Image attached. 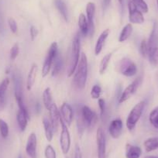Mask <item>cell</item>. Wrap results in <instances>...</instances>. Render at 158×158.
I'll use <instances>...</instances> for the list:
<instances>
[{
	"label": "cell",
	"mask_w": 158,
	"mask_h": 158,
	"mask_svg": "<svg viewBox=\"0 0 158 158\" xmlns=\"http://www.w3.org/2000/svg\"><path fill=\"white\" fill-rule=\"evenodd\" d=\"M132 2L142 13H146L148 12V6L144 0H132Z\"/></svg>",
	"instance_id": "obj_32"
},
{
	"label": "cell",
	"mask_w": 158,
	"mask_h": 158,
	"mask_svg": "<svg viewBox=\"0 0 158 158\" xmlns=\"http://www.w3.org/2000/svg\"><path fill=\"white\" fill-rule=\"evenodd\" d=\"M19 44L17 43L14 44L13 46L12 47V48L10 49V57L11 60H15L16 58L17 57V56L19 55Z\"/></svg>",
	"instance_id": "obj_35"
},
{
	"label": "cell",
	"mask_w": 158,
	"mask_h": 158,
	"mask_svg": "<svg viewBox=\"0 0 158 158\" xmlns=\"http://www.w3.org/2000/svg\"><path fill=\"white\" fill-rule=\"evenodd\" d=\"M17 158H23V157H22V156H21V155L19 154V156H18V157H17Z\"/></svg>",
	"instance_id": "obj_44"
},
{
	"label": "cell",
	"mask_w": 158,
	"mask_h": 158,
	"mask_svg": "<svg viewBox=\"0 0 158 158\" xmlns=\"http://www.w3.org/2000/svg\"><path fill=\"white\" fill-rule=\"evenodd\" d=\"M80 48H81V43H80V36L78 33L74 36V39L71 44V58H70V64L68 69V76L71 77L73 74H74L80 60Z\"/></svg>",
	"instance_id": "obj_3"
},
{
	"label": "cell",
	"mask_w": 158,
	"mask_h": 158,
	"mask_svg": "<svg viewBox=\"0 0 158 158\" xmlns=\"http://www.w3.org/2000/svg\"><path fill=\"white\" fill-rule=\"evenodd\" d=\"M118 71L126 77H133L137 72V67L133 60L125 57L118 62Z\"/></svg>",
	"instance_id": "obj_6"
},
{
	"label": "cell",
	"mask_w": 158,
	"mask_h": 158,
	"mask_svg": "<svg viewBox=\"0 0 158 158\" xmlns=\"http://www.w3.org/2000/svg\"><path fill=\"white\" fill-rule=\"evenodd\" d=\"M50 112V120L52 123L53 127H54V132L57 131V127H58L59 123H60V110H58L57 106L55 103H53L52 106H51L49 109Z\"/></svg>",
	"instance_id": "obj_16"
},
{
	"label": "cell",
	"mask_w": 158,
	"mask_h": 158,
	"mask_svg": "<svg viewBox=\"0 0 158 158\" xmlns=\"http://www.w3.org/2000/svg\"><path fill=\"white\" fill-rule=\"evenodd\" d=\"M139 51L140 54L143 57H147L148 55V46H147V42L145 40H142L139 45Z\"/></svg>",
	"instance_id": "obj_36"
},
{
	"label": "cell",
	"mask_w": 158,
	"mask_h": 158,
	"mask_svg": "<svg viewBox=\"0 0 158 158\" xmlns=\"http://www.w3.org/2000/svg\"><path fill=\"white\" fill-rule=\"evenodd\" d=\"M78 27L80 29V32L83 36H87L88 33H89V24H88L87 18L85 17L83 13L79 15L78 17Z\"/></svg>",
	"instance_id": "obj_24"
},
{
	"label": "cell",
	"mask_w": 158,
	"mask_h": 158,
	"mask_svg": "<svg viewBox=\"0 0 158 158\" xmlns=\"http://www.w3.org/2000/svg\"><path fill=\"white\" fill-rule=\"evenodd\" d=\"M37 65L36 64H33L31 66L30 71H29L28 76H27V89L28 91H30L34 85L35 81H36V73H37Z\"/></svg>",
	"instance_id": "obj_22"
},
{
	"label": "cell",
	"mask_w": 158,
	"mask_h": 158,
	"mask_svg": "<svg viewBox=\"0 0 158 158\" xmlns=\"http://www.w3.org/2000/svg\"><path fill=\"white\" fill-rule=\"evenodd\" d=\"M142 154V150L138 146L127 143L126 145V157L127 158H139Z\"/></svg>",
	"instance_id": "obj_19"
},
{
	"label": "cell",
	"mask_w": 158,
	"mask_h": 158,
	"mask_svg": "<svg viewBox=\"0 0 158 158\" xmlns=\"http://www.w3.org/2000/svg\"><path fill=\"white\" fill-rule=\"evenodd\" d=\"M74 158H82V154H81V151L80 147L78 145H76L75 147V151H74Z\"/></svg>",
	"instance_id": "obj_40"
},
{
	"label": "cell",
	"mask_w": 158,
	"mask_h": 158,
	"mask_svg": "<svg viewBox=\"0 0 158 158\" xmlns=\"http://www.w3.org/2000/svg\"><path fill=\"white\" fill-rule=\"evenodd\" d=\"M16 120H17L18 126H19L20 130L23 132L27 129L28 120H30V115H27L25 112L19 109L17 114H16Z\"/></svg>",
	"instance_id": "obj_21"
},
{
	"label": "cell",
	"mask_w": 158,
	"mask_h": 158,
	"mask_svg": "<svg viewBox=\"0 0 158 158\" xmlns=\"http://www.w3.org/2000/svg\"><path fill=\"white\" fill-rule=\"evenodd\" d=\"M147 46H148V55L158 51V27L156 23H154L152 29L150 37L147 41Z\"/></svg>",
	"instance_id": "obj_11"
},
{
	"label": "cell",
	"mask_w": 158,
	"mask_h": 158,
	"mask_svg": "<svg viewBox=\"0 0 158 158\" xmlns=\"http://www.w3.org/2000/svg\"><path fill=\"white\" fill-rule=\"evenodd\" d=\"M149 120L154 128L158 129V106L151 111L149 116Z\"/></svg>",
	"instance_id": "obj_30"
},
{
	"label": "cell",
	"mask_w": 158,
	"mask_h": 158,
	"mask_svg": "<svg viewBox=\"0 0 158 158\" xmlns=\"http://www.w3.org/2000/svg\"><path fill=\"white\" fill-rule=\"evenodd\" d=\"M110 2H111V0H103L102 1V6L104 10H107L109 8V5H110Z\"/></svg>",
	"instance_id": "obj_41"
},
{
	"label": "cell",
	"mask_w": 158,
	"mask_h": 158,
	"mask_svg": "<svg viewBox=\"0 0 158 158\" xmlns=\"http://www.w3.org/2000/svg\"><path fill=\"white\" fill-rule=\"evenodd\" d=\"M10 85V79H3L0 83V112L4 110L6 106V93Z\"/></svg>",
	"instance_id": "obj_17"
},
{
	"label": "cell",
	"mask_w": 158,
	"mask_h": 158,
	"mask_svg": "<svg viewBox=\"0 0 158 158\" xmlns=\"http://www.w3.org/2000/svg\"><path fill=\"white\" fill-rule=\"evenodd\" d=\"M88 77V58L85 54L81 53L78 64L74 72L73 84L79 90H82L86 84Z\"/></svg>",
	"instance_id": "obj_2"
},
{
	"label": "cell",
	"mask_w": 158,
	"mask_h": 158,
	"mask_svg": "<svg viewBox=\"0 0 158 158\" xmlns=\"http://www.w3.org/2000/svg\"><path fill=\"white\" fill-rule=\"evenodd\" d=\"M45 158H57V154L54 147L51 145H48L44 150Z\"/></svg>",
	"instance_id": "obj_33"
},
{
	"label": "cell",
	"mask_w": 158,
	"mask_h": 158,
	"mask_svg": "<svg viewBox=\"0 0 158 158\" xmlns=\"http://www.w3.org/2000/svg\"><path fill=\"white\" fill-rule=\"evenodd\" d=\"M30 38H31L32 41H34L36 37L38 35V30L36 28V27L34 26H31L30 28Z\"/></svg>",
	"instance_id": "obj_39"
},
{
	"label": "cell",
	"mask_w": 158,
	"mask_h": 158,
	"mask_svg": "<svg viewBox=\"0 0 158 158\" xmlns=\"http://www.w3.org/2000/svg\"><path fill=\"white\" fill-rule=\"evenodd\" d=\"M133 33V26L131 23H128L123 28L119 36H118V41L124 42L129 39Z\"/></svg>",
	"instance_id": "obj_25"
},
{
	"label": "cell",
	"mask_w": 158,
	"mask_h": 158,
	"mask_svg": "<svg viewBox=\"0 0 158 158\" xmlns=\"http://www.w3.org/2000/svg\"><path fill=\"white\" fill-rule=\"evenodd\" d=\"M97 122V115L89 106H83L77 112V124L80 134H82L85 128H92Z\"/></svg>",
	"instance_id": "obj_1"
},
{
	"label": "cell",
	"mask_w": 158,
	"mask_h": 158,
	"mask_svg": "<svg viewBox=\"0 0 158 158\" xmlns=\"http://www.w3.org/2000/svg\"><path fill=\"white\" fill-rule=\"evenodd\" d=\"M86 13H87V20L89 24V33L93 35L95 32V5L94 2H89L86 6Z\"/></svg>",
	"instance_id": "obj_14"
},
{
	"label": "cell",
	"mask_w": 158,
	"mask_h": 158,
	"mask_svg": "<svg viewBox=\"0 0 158 158\" xmlns=\"http://www.w3.org/2000/svg\"><path fill=\"white\" fill-rule=\"evenodd\" d=\"M145 102L141 101L138 102L130 111L127 118V127L130 131H133L136 127L138 121L141 118L143 112L145 108Z\"/></svg>",
	"instance_id": "obj_4"
},
{
	"label": "cell",
	"mask_w": 158,
	"mask_h": 158,
	"mask_svg": "<svg viewBox=\"0 0 158 158\" xmlns=\"http://www.w3.org/2000/svg\"><path fill=\"white\" fill-rule=\"evenodd\" d=\"M97 151L98 158H106V139L104 130L102 127L97 130L96 133Z\"/></svg>",
	"instance_id": "obj_9"
},
{
	"label": "cell",
	"mask_w": 158,
	"mask_h": 158,
	"mask_svg": "<svg viewBox=\"0 0 158 158\" xmlns=\"http://www.w3.org/2000/svg\"><path fill=\"white\" fill-rule=\"evenodd\" d=\"M145 158H158V157L156 156H146Z\"/></svg>",
	"instance_id": "obj_43"
},
{
	"label": "cell",
	"mask_w": 158,
	"mask_h": 158,
	"mask_svg": "<svg viewBox=\"0 0 158 158\" xmlns=\"http://www.w3.org/2000/svg\"><path fill=\"white\" fill-rule=\"evenodd\" d=\"M43 125L44 128L45 136H46L47 140L51 142L54 137V127H53L52 123H51L50 118H48L47 116H44L43 118Z\"/></svg>",
	"instance_id": "obj_20"
},
{
	"label": "cell",
	"mask_w": 158,
	"mask_h": 158,
	"mask_svg": "<svg viewBox=\"0 0 158 158\" xmlns=\"http://www.w3.org/2000/svg\"><path fill=\"white\" fill-rule=\"evenodd\" d=\"M141 81H142V77H138L136 80H134V81L131 83V84L129 85L124 89V91L122 92L121 95L119 96V98H118V104H121V103L127 101L129 98H131V97L134 95L135 92H136L138 88H139Z\"/></svg>",
	"instance_id": "obj_8"
},
{
	"label": "cell",
	"mask_w": 158,
	"mask_h": 158,
	"mask_svg": "<svg viewBox=\"0 0 158 158\" xmlns=\"http://www.w3.org/2000/svg\"><path fill=\"white\" fill-rule=\"evenodd\" d=\"M63 67V60L62 57L60 54H57L55 60H54V64H53V70H52V76H57L60 74V71Z\"/></svg>",
	"instance_id": "obj_26"
},
{
	"label": "cell",
	"mask_w": 158,
	"mask_h": 158,
	"mask_svg": "<svg viewBox=\"0 0 158 158\" xmlns=\"http://www.w3.org/2000/svg\"><path fill=\"white\" fill-rule=\"evenodd\" d=\"M58 46L56 42L51 44L50 46L49 51L48 52L46 58H45L44 62L43 68H42V77H45L48 74V73L51 71L52 65L54 64V60L58 54Z\"/></svg>",
	"instance_id": "obj_5"
},
{
	"label": "cell",
	"mask_w": 158,
	"mask_h": 158,
	"mask_svg": "<svg viewBox=\"0 0 158 158\" xmlns=\"http://www.w3.org/2000/svg\"><path fill=\"white\" fill-rule=\"evenodd\" d=\"M102 93V88L98 85H95L91 90V96L94 99L100 98V95Z\"/></svg>",
	"instance_id": "obj_34"
},
{
	"label": "cell",
	"mask_w": 158,
	"mask_h": 158,
	"mask_svg": "<svg viewBox=\"0 0 158 158\" xmlns=\"http://www.w3.org/2000/svg\"><path fill=\"white\" fill-rule=\"evenodd\" d=\"M156 2H157V6H158V0H156Z\"/></svg>",
	"instance_id": "obj_45"
},
{
	"label": "cell",
	"mask_w": 158,
	"mask_h": 158,
	"mask_svg": "<svg viewBox=\"0 0 158 158\" xmlns=\"http://www.w3.org/2000/svg\"><path fill=\"white\" fill-rule=\"evenodd\" d=\"M60 114L62 120L68 127H70L71 125V123L73 121V116H74V112H73L71 106L68 103L64 102L60 106Z\"/></svg>",
	"instance_id": "obj_12"
},
{
	"label": "cell",
	"mask_w": 158,
	"mask_h": 158,
	"mask_svg": "<svg viewBox=\"0 0 158 158\" xmlns=\"http://www.w3.org/2000/svg\"><path fill=\"white\" fill-rule=\"evenodd\" d=\"M109 35V29H106V30H105L104 31L100 34V36H98V40H97V41H96V44H95V55H98V54L102 52V51L103 49V47H104L105 43H106V40H107Z\"/></svg>",
	"instance_id": "obj_18"
},
{
	"label": "cell",
	"mask_w": 158,
	"mask_h": 158,
	"mask_svg": "<svg viewBox=\"0 0 158 158\" xmlns=\"http://www.w3.org/2000/svg\"><path fill=\"white\" fill-rule=\"evenodd\" d=\"M123 129V121L119 118H115L109 124V133L113 139H118L122 134Z\"/></svg>",
	"instance_id": "obj_13"
},
{
	"label": "cell",
	"mask_w": 158,
	"mask_h": 158,
	"mask_svg": "<svg viewBox=\"0 0 158 158\" xmlns=\"http://www.w3.org/2000/svg\"><path fill=\"white\" fill-rule=\"evenodd\" d=\"M147 152H151L158 149V137H151L145 140L143 143Z\"/></svg>",
	"instance_id": "obj_27"
},
{
	"label": "cell",
	"mask_w": 158,
	"mask_h": 158,
	"mask_svg": "<svg viewBox=\"0 0 158 158\" xmlns=\"http://www.w3.org/2000/svg\"><path fill=\"white\" fill-rule=\"evenodd\" d=\"M118 2L121 7H123L124 5H125V0H118Z\"/></svg>",
	"instance_id": "obj_42"
},
{
	"label": "cell",
	"mask_w": 158,
	"mask_h": 158,
	"mask_svg": "<svg viewBox=\"0 0 158 158\" xmlns=\"http://www.w3.org/2000/svg\"><path fill=\"white\" fill-rule=\"evenodd\" d=\"M54 4H55L56 8L60 13L62 17L64 18L66 22L69 20V15H68V10L67 4L64 0H54Z\"/></svg>",
	"instance_id": "obj_23"
},
{
	"label": "cell",
	"mask_w": 158,
	"mask_h": 158,
	"mask_svg": "<svg viewBox=\"0 0 158 158\" xmlns=\"http://www.w3.org/2000/svg\"><path fill=\"white\" fill-rule=\"evenodd\" d=\"M8 25L9 27H10V30L13 33H16L18 31V26L17 23H16V20H15L13 18L10 17L8 19Z\"/></svg>",
	"instance_id": "obj_37"
},
{
	"label": "cell",
	"mask_w": 158,
	"mask_h": 158,
	"mask_svg": "<svg viewBox=\"0 0 158 158\" xmlns=\"http://www.w3.org/2000/svg\"><path fill=\"white\" fill-rule=\"evenodd\" d=\"M98 107H99L100 109V115H101L102 118H103L105 115V113H106V102L103 98H98Z\"/></svg>",
	"instance_id": "obj_38"
},
{
	"label": "cell",
	"mask_w": 158,
	"mask_h": 158,
	"mask_svg": "<svg viewBox=\"0 0 158 158\" xmlns=\"http://www.w3.org/2000/svg\"><path fill=\"white\" fill-rule=\"evenodd\" d=\"M111 58H112V54H106V55H105L104 57H103V58L102 59L99 64L100 74H103L106 72V69H107L108 66H109V62H110L111 60Z\"/></svg>",
	"instance_id": "obj_29"
},
{
	"label": "cell",
	"mask_w": 158,
	"mask_h": 158,
	"mask_svg": "<svg viewBox=\"0 0 158 158\" xmlns=\"http://www.w3.org/2000/svg\"><path fill=\"white\" fill-rule=\"evenodd\" d=\"M43 102L45 108L48 110H49L51 106H52L53 100H52V93L50 88H47L43 93Z\"/></svg>",
	"instance_id": "obj_28"
},
{
	"label": "cell",
	"mask_w": 158,
	"mask_h": 158,
	"mask_svg": "<svg viewBox=\"0 0 158 158\" xmlns=\"http://www.w3.org/2000/svg\"><path fill=\"white\" fill-rule=\"evenodd\" d=\"M10 130H9V126L6 121L0 118V134L3 139L8 137Z\"/></svg>",
	"instance_id": "obj_31"
},
{
	"label": "cell",
	"mask_w": 158,
	"mask_h": 158,
	"mask_svg": "<svg viewBox=\"0 0 158 158\" xmlns=\"http://www.w3.org/2000/svg\"><path fill=\"white\" fill-rule=\"evenodd\" d=\"M60 123L61 125V132L60 136V146L61 148L62 153L64 154H68L71 148V135L68 126L62 120L60 117Z\"/></svg>",
	"instance_id": "obj_7"
},
{
	"label": "cell",
	"mask_w": 158,
	"mask_h": 158,
	"mask_svg": "<svg viewBox=\"0 0 158 158\" xmlns=\"http://www.w3.org/2000/svg\"><path fill=\"white\" fill-rule=\"evenodd\" d=\"M129 19L131 23L142 24L144 22V17L142 12L135 6L132 1L129 2Z\"/></svg>",
	"instance_id": "obj_10"
},
{
	"label": "cell",
	"mask_w": 158,
	"mask_h": 158,
	"mask_svg": "<svg viewBox=\"0 0 158 158\" xmlns=\"http://www.w3.org/2000/svg\"><path fill=\"white\" fill-rule=\"evenodd\" d=\"M36 147L37 139L34 133H32L27 139L26 145V153L30 158H36Z\"/></svg>",
	"instance_id": "obj_15"
}]
</instances>
